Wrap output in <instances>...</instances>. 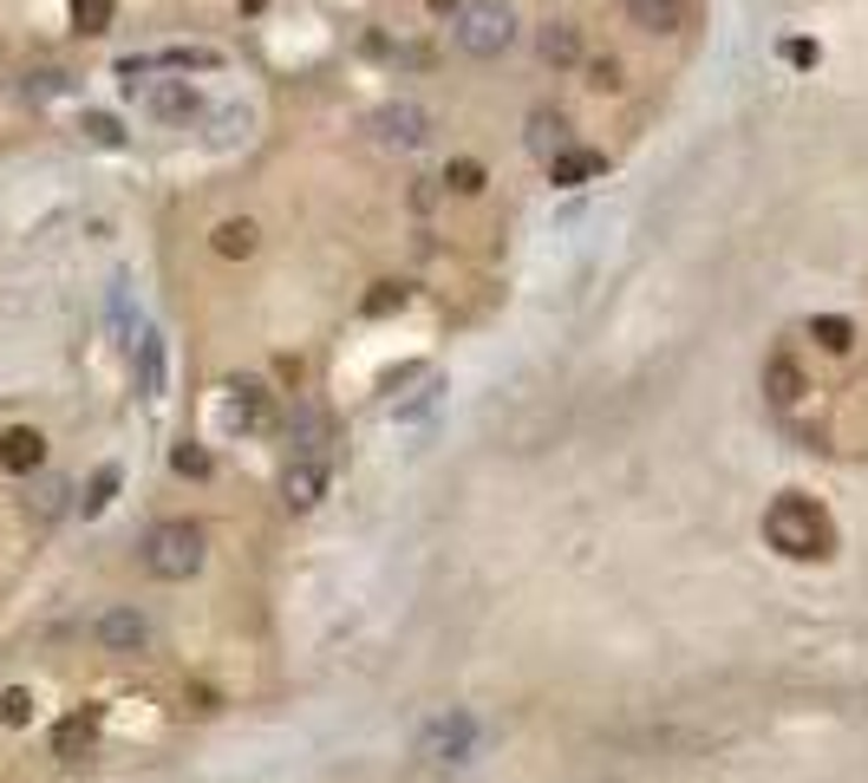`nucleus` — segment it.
I'll list each match as a JSON object with an SVG mask.
<instances>
[{
  "label": "nucleus",
  "mask_w": 868,
  "mask_h": 783,
  "mask_svg": "<svg viewBox=\"0 0 868 783\" xmlns=\"http://www.w3.org/2000/svg\"><path fill=\"white\" fill-rule=\"evenodd\" d=\"M59 503H65V484H39V490H33V516H39V523L59 516Z\"/></svg>",
  "instance_id": "28"
},
{
  "label": "nucleus",
  "mask_w": 868,
  "mask_h": 783,
  "mask_svg": "<svg viewBox=\"0 0 868 783\" xmlns=\"http://www.w3.org/2000/svg\"><path fill=\"white\" fill-rule=\"evenodd\" d=\"M765 542L778 549V555H791V562H817V555H830V516L810 503V497H778L771 510H765Z\"/></svg>",
  "instance_id": "1"
},
{
  "label": "nucleus",
  "mask_w": 868,
  "mask_h": 783,
  "mask_svg": "<svg viewBox=\"0 0 868 783\" xmlns=\"http://www.w3.org/2000/svg\"><path fill=\"white\" fill-rule=\"evenodd\" d=\"M784 59H791V65H817V39H791Z\"/></svg>",
  "instance_id": "29"
},
{
  "label": "nucleus",
  "mask_w": 868,
  "mask_h": 783,
  "mask_svg": "<svg viewBox=\"0 0 868 783\" xmlns=\"http://www.w3.org/2000/svg\"><path fill=\"white\" fill-rule=\"evenodd\" d=\"M392 307H405V287H399V281H379V287L366 294V314H392Z\"/></svg>",
  "instance_id": "27"
},
{
  "label": "nucleus",
  "mask_w": 868,
  "mask_h": 783,
  "mask_svg": "<svg viewBox=\"0 0 868 783\" xmlns=\"http://www.w3.org/2000/svg\"><path fill=\"white\" fill-rule=\"evenodd\" d=\"M320 490H327V464H320V457H294V464H288V477H281L288 510H314V503H320Z\"/></svg>",
  "instance_id": "7"
},
{
  "label": "nucleus",
  "mask_w": 868,
  "mask_h": 783,
  "mask_svg": "<svg viewBox=\"0 0 868 783\" xmlns=\"http://www.w3.org/2000/svg\"><path fill=\"white\" fill-rule=\"evenodd\" d=\"M91 738H98V719H91V712H78V719H65V725L52 732V751H59L65 764H78V758L91 751Z\"/></svg>",
  "instance_id": "17"
},
{
  "label": "nucleus",
  "mask_w": 868,
  "mask_h": 783,
  "mask_svg": "<svg viewBox=\"0 0 868 783\" xmlns=\"http://www.w3.org/2000/svg\"><path fill=\"white\" fill-rule=\"evenodd\" d=\"M229 425H242V431H261V425H268V392H261L255 379L235 386V399H229Z\"/></svg>",
  "instance_id": "16"
},
{
  "label": "nucleus",
  "mask_w": 868,
  "mask_h": 783,
  "mask_svg": "<svg viewBox=\"0 0 868 783\" xmlns=\"http://www.w3.org/2000/svg\"><path fill=\"white\" fill-rule=\"evenodd\" d=\"M765 392H771V405H797L804 399V372H797L791 353H771L765 359Z\"/></svg>",
  "instance_id": "11"
},
{
  "label": "nucleus",
  "mask_w": 868,
  "mask_h": 783,
  "mask_svg": "<svg viewBox=\"0 0 868 783\" xmlns=\"http://www.w3.org/2000/svg\"><path fill=\"white\" fill-rule=\"evenodd\" d=\"M444 183H451L457 196H477V189H484L490 176H484V163H477V157H451V170H444Z\"/></svg>",
  "instance_id": "20"
},
{
  "label": "nucleus",
  "mask_w": 868,
  "mask_h": 783,
  "mask_svg": "<svg viewBox=\"0 0 868 783\" xmlns=\"http://www.w3.org/2000/svg\"><path fill=\"white\" fill-rule=\"evenodd\" d=\"M810 340H823L830 353H849V346H856V327H849L843 314H817V320H810Z\"/></svg>",
  "instance_id": "19"
},
{
  "label": "nucleus",
  "mask_w": 868,
  "mask_h": 783,
  "mask_svg": "<svg viewBox=\"0 0 868 783\" xmlns=\"http://www.w3.org/2000/svg\"><path fill=\"white\" fill-rule=\"evenodd\" d=\"M372 131H379V144H405V150H418V144L431 137V118H425L418 105H379V111H372Z\"/></svg>",
  "instance_id": "5"
},
{
  "label": "nucleus",
  "mask_w": 868,
  "mask_h": 783,
  "mask_svg": "<svg viewBox=\"0 0 868 783\" xmlns=\"http://www.w3.org/2000/svg\"><path fill=\"white\" fill-rule=\"evenodd\" d=\"M170 470H176V477H209V451H203V444H176V451H170Z\"/></svg>",
  "instance_id": "22"
},
{
  "label": "nucleus",
  "mask_w": 868,
  "mask_h": 783,
  "mask_svg": "<svg viewBox=\"0 0 868 783\" xmlns=\"http://www.w3.org/2000/svg\"><path fill=\"white\" fill-rule=\"evenodd\" d=\"M235 7H242V13H261V7H268V0H235Z\"/></svg>",
  "instance_id": "32"
},
{
  "label": "nucleus",
  "mask_w": 868,
  "mask_h": 783,
  "mask_svg": "<svg viewBox=\"0 0 868 783\" xmlns=\"http://www.w3.org/2000/svg\"><path fill=\"white\" fill-rule=\"evenodd\" d=\"M39 464H46V438H39L33 425H13V431H0V470L26 477V470H39Z\"/></svg>",
  "instance_id": "6"
},
{
  "label": "nucleus",
  "mask_w": 868,
  "mask_h": 783,
  "mask_svg": "<svg viewBox=\"0 0 868 783\" xmlns=\"http://www.w3.org/2000/svg\"><path fill=\"white\" fill-rule=\"evenodd\" d=\"M144 640H150V621L131 614V608H111V614L98 621V647H111V653H137Z\"/></svg>",
  "instance_id": "8"
},
{
  "label": "nucleus",
  "mask_w": 868,
  "mask_h": 783,
  "mask_svg": "<svg viewBox=\"0 0 868 783\" xmlns=\"http://www.w3.org/2000/svg\"><path fill=\"white\" fill-rule=\"evenodd\" d=\"M111 497H118V464H105V470H98V477H91V490H85V497H78V510H85V516H98V510H105V503H111Z\"/></svg>",
  "instance_id": "21"
},
{
  "label": "nucleus",
  "mask_w": 868,
  "mask_h": 783,
  "mask_svg": "<svg viewBox=\"0 0 868 783\" xmlns=\"http://www.w3.org/2000/svg\"><path fill=\"white\" fill-rule=\"evenodd\" d=\"M203 529L196 523H157L150 536H144V568L157 575V582H190L196 568H203Z\"/></svg>",
  "instance_id": "2"
},
{
  "label": "nucleus",
  "mask_w": 868,
  "mask_h": 783,
  "mask_svg": "<svg viewBox=\"0 0 868 783\" xmlns=\"http://www.w3.org/2000/svg\"><path fill=\"white\" fill-rule=\"evenodd\" d=\"M477 751V719L470 712H444L425 738H418V758H431V764H464Z\"/></svg>",
  "instance_id": "4"
},
{
  "label": "nucleus",
  "mask_w": 868,
  "mask_h": 783,
  "mask_svg": "<svg viewBox=\"0 0 868 783\" xmlns=\"http://www.w3.org/2000/svg\"><path fill=\"white\" fill-rule=\"evenodd\" d=\"M72 20H78V33H105L111 26V0H72Z\"/></svg>",
  "instance_id": "23"
},
{
  "label": "nucleus",
  "mask_w": 868,
  "mask_h": 783,
  "mask_svg": "<svg viewBox=\"0 0 868 783\" xmlns=\"http://www.w3.org/2000/svg\"><path fill=\"white\" fill-rule=\"evenodd\" d=\"M137 392L163 399V340L157 333H137Z\"/></svg>",
  "instance_id": "15"
},
{
  "label": "nucleus",
  "mask_w": 868,
  "mask_h": 783,
  "mask_svg": "<svg viewBox=\"0 0 868 783\" xmlns=\"http://www.w3.org/2000/svg\"><path fill=\"white\" fill-rule=\"evenodd\" d=\"M601 170H608V157H601V150H575V144H562V150L549 157V183H569V189H575V183H588V176H601Z\"/></svg>",
  "instance_id": "10"
},
{
  "label": "nucleus",
  "mask_w": 868,
  "mask_h": 783,
  "mask_svg": "<svg viewBox=\"0 0 868 783\" xmlns=\"http://www.w3.org/2000/svg\"><path fill=\"white\" fill-rule=\"evenodd\" d=\"M65 85H72L65 72H26V85H20V91H26V98H52V91H65Z\"/></svg>",
  "instance_id": "26"
},
{
  "label": "nucleus",
  "mask_w": 868,
  "mask_h": 783,
  "mask_svg": "<svg viewBox=\"0 0 868 783\" xmlns=\"http://www.w3.org/2000/svg\"><path fill=\"white\" fill-rule=\"evenodd\" d=\"M457 7H464V0H431V13H457Z\"/></svg>",
  "instance_id": "31"
},
{
  "label": "nucleus",
  "mask_w": 868,
  "mask_h": 783,
  "mask_svg": "<svg viewBox=\"0 0 868 783\" xmlns=\"http://www.w3.org/2000/svg\"><path fill=\"white\" fill-rule=\"evenodd\" d=\"M627 13H634V26H647V33H680L686 26V0H627Z\"/></svg>",
  "instance_id": "12"
},
{
  "label": "nucleus",
  "mask_w": 868,
  "mask_h": 783,
  "mask_svg": "<svg viewBox=\"0 0 868 783\" xmlns=\"http://www.w3.org/2000/svg\"><path fill=\"white\" fill-rule=\"evenodd\" d=\"M91 144H124V124L118 118H105V111H85V124H78Z\"/></svg>",
  "instance_id": "24"
},
{
  "label": "nucleus",
  "mask_w": 868,
  "mask_h": 783,
  "mask_svg": "<svg viewBox=\"0 0 868 783\" xmlns=\"http://www.w3.org/2000/svg\"><path fill=\"white\" fill-rule=\"evenodd\" d=\"M536 52H542L549 65H582V33H575L569 20H549L542 39H536Z\"/></svg>",
  "instance_id": "13"
},
{
  "label": "nucleus",
  "mask_w": 868,
  "mask_h": 783,
  "mask_svg": "<svg viewBox=\"0 0 868 783\" xmlns=\"http://www.w3.org/2000/svg\"><path fill=\"white\" fill-rule=\"evenodd\" d=\"M562 144H569V118H562V111H549V105H542V111H529V150H536V157H555Z\"/></svg>",
  "instance_id": "14"
},
{
  "label": "nucleus",
  "mask_w": 868,
  "mask_h": 783,
  "mask_svg": "<svg viewBox=\"0 0 868 783\" xmlns=\"http://www.w3.org/2000/svg\"><path fill=\"white\" fill-rule=\"evenodd\" d=\"M216 255H222V261H242V255H255V222H248V216L222 222V229H216Z\"/></svg>",
  "instance_id": "18"
},
{
  "label": "nucleus",
  "mask_w": 868,
  "mask_h": 783,
  "mask_svg": "<svg viewBox=\"0 0 868 783\" xmlns=\"http://www.w3.org/2000/svg\"><path fill=\"white\" fill-rule=\"evenodd\" d=\"M614 78H621L614 59H588V85H614Z\"/></svg>",
  "instance_id": "30"
},
{
  "label": "nucleus",
  "mask_w": 868,
  "mask_h": 783,
  "mask_svg": "<svg viewBox=\"0 0 868 783\" xmlns=\"http://www.w3.org/2000/svg\"><path fill=\"white\" fill-rule=\"evenodd\" d=\"M196 91H190V78H157L150 91H144V111L150 118H196Z\"/></svg>",
  "instance_id": "9"
},
{
  "label": "nucleus",
  "mask_w": 868,
  "mask_h": 783,
  "mask_svg": "<svg viewBox=\"0 0 868 783\" xmlns=\"http://www.w3.org/2000/svg\"><path fill=\"white\" fill-rule=\"evenodd\" d=\"M510 39H516L510 0H464V7H457V46H464L470 59H497Z\"/></svg>",
  "instance_id": "3"
},
{
  "label": "nucleus",
  "mask_w": 868,
  "mask_h": 783,
  "mask_svg": "<svg viewBox=\"0 0 868 783\" xmlns=\"http://www.w3.org/2000/svg\"><path fill=\"white\" fill-rule=\"evenodd\" d=\"M26 719H33V693L7 686V693H0V725H26Z\"/></svg>",
  "instance_id": "25"
}]
</instances>
